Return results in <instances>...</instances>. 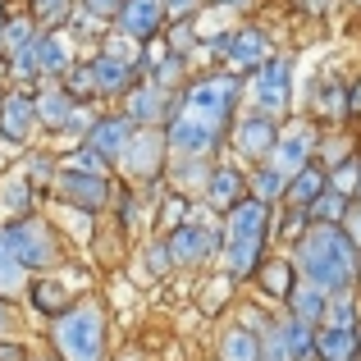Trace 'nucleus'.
Listing matches in <instances>:
<instances>
[{
	"label": "nucleus",
	"instance_id": "4468645a",
	"mask_svg": "<svg viewBox=\"0 0 361 361\" xmlns=\"http://www.w3.org/2000/svg\"><path fill=\"white\" fill-rule=\"evenodd\" d=\"M274 137H279V128H274L270 115H247V119H238V128H233V147H238V156H247V160L270 156Z\"/></svg>",
	"mask_w": 361,
	"mask_h": 361
},
{
	"label": "nucleus",
	"instance_id": "39448f33",
	"mask_svg": "<svg viewBox=\"0 0 361 361\" xmlns=\"http://www.w3.org/2000/svg\"><path fill=\"white\" fill-rule=\"evenodd\" d=\"M0 243H5V252L14 256L23 270H46V265L60 261V252H55V238L51 229H46L37 215H23V220H9L5 229H0Z\"/></svg>",
	"mask_w": 361,
	"mask_h": 361
},
{
	"label": "nucleus",
	"instance_id": "58836bf2",
	"mask_svg": "<svg viewBox=\"0 0 361 361\" xmlns=\"http://www.w3.org/2000/svg\"><path fill=\"white\" fill-rule=\"evenodd\" d=\"M64 82H69V92H64L69 101H87V97H97V92H92L87 69H64Z\"/></svg>",
	"mask_w": 361,
	"mask_h": 361
},
{
	"label": "nucleus",
	"instance_id": "473e14b6",
	"mask_svg": "<svg viewBox=\"0 0 361 361\" xmlns=\"http://www.w3.org/2000/svg\"><path fill=\"white\" fill-rule=\"evenodd\" d=\"M37 42V23H27V18H5V51H23V46Z\"/></svg>",
	"mask_w": 361,
	"mask_h": 361
},
{
	"label": "nucleus",
	"instance_id": "6ab92c4d",
	"mask_svg": "<svg viewBox=\"0 0 361 361\" xmlns=\"http://www.w3.org/2000/svg\"><path fill=\"white\" fill-rule=\"evenodd\" d=\"M256 283H261L265 298H283V302H288V293L298 288V265L283 261V256H274V261L256 265Z\"/></svg>",
	"mask_w": 361,
	"mask_h": 361
},
{
	"label": "nucleus",
	"instance_id": "ddd939ff",
	"mask_svg": "<svg viewBox=\"0 0 361 361\" xmlns=\"http://www.w3.org/2000/svg\"><path fill=\"white\" fill-rule=\"evenodd\" d=\"M55 188H60V197H64V202L82 206V211H101V206L110 202L106 174H78V169H64V174L55 178Z\"/></svg>",
	"mask_w": 361,
	"mask_h": 361
},
{
	"label": "nucleus",
	"instance_id": "3c124183",
	"mask_svg": "<svg viewBox=\"0 0 361 361\" xmlns=\"http://www.w3.org/2000/svg\"><path fill=\"white\" fill-rule=\"evenodd\" d=\"M353 197L361 202V160H357V188H353Z\"/></svg>",
	"mask_w": 361,
	"mask_h": 361
},
{
	"label": "nucleus",
	"instance_id": "c756f323",
	"mask_svg": "<svg viewBox=\"0 0 361 361\" xmlns=\"http://www.w3.org/2000/svg\"><path fill=\"white\" fill-rule=\"evenodd\" d=\"M283 188H288V178H283L274 165L256 169V178H252V197L256 202H274V197H283Z\"/></svg>",
	"mask_w": 361,
	"mask_h": 361
},
{
	"label": "nucleus",
	"instance_id": "1a4fd4ad",
	"mask_svg": "<svg viewBox=\"0 0 361 361\" xmlns=\"http://www.w3.org/2000/svg\"><path fill=\"white\" fill-rule=\"evenodd\" d=\"M288 97H293V64L270 55L256 69V106H261V115H279V110H288Z\"/></svg>",
	"mask_w": 361,
	"mask_h": 361
},
{
	"label": "nucleus",
	"instance_id": "4c0bfd02",
	"mask_svg": "<svg viewBox=\"0 0 361 361\" xmlns=\"http://www.w3.org/2000/svg\"><path fill=\"white\" fill-rule=\"evenodd\" d=\"M316 110L320 115H338V110H343V87H338V82L316 87Z\"/></svg>",
	"mask_w": 361,
	"mask_h": 361
},
{
	"label": "nucleus",
	"instance_id": "f8f14e48",
	"mask_svg": "<svg viewBox=\"0 0 361 361\" xmlns=\"http://www.w3.org/2000/svg\"><path fill=\"white\" fill-rule=\"evenodd\" d=\"M87 78H92V92H97V97H115V92H128L133 82H137V64L106 51L87 64Z\"/></svg>",
	"mask_w": 361,
	"mask_h": 361
},
{
	"label": "nucleus",
	"instance_id": "c03bdc74",
	"mask_svg": "<svg viewBox=\"0 0 361 361\" xmlns=\"http://www.w3.org/2000/svg\"><path fill=\"white\" fill-rule=\"evenodd\" d=\"M27 197H32V188L23 192V188H18V178H9V188H5V202L14 206V211H23V206H27Z\"/></svg>",
	"mask_w": 361,
	"mask_h": 361
},
{
	"label": "nucleus",
	"instance_id": "aec40b11",
	"mask_svg": "<svg viewBox=\"0 0 361 361\" xmlns=\"http://www.w3.org/2000/svg\"><path fill=\"white\" fill-rule=\"evenodd\" d=\"M243 174L233 165H220V169H211L206 174V197H211V206L215 211H229L233 202H243Z\"/></svg>",
	"mask_w": 361,
	"mask_h": 361
},
{
	"label": "nucleus",
	"instance_id": "c9c22d12",
	"mask_svg": "<svg viewBox=\"0 0 361 361\" xmlns=\"http://www.w3.org/2000/svg\"><path fill=\"white\" fill-rule=\"evenodd\" d=\"M338 233H343V238L353 243V247H361V202H357V197H353V202H348L343 220H338Z\"/></svg>",
	"mask_w": 361,
	"mask_h": 361
},
{
	"label": "nucleus",
	"instance_id": "a211bd4d",
	"mask_svg": "<svg viewBox=\"0 0 361 361\" xmlns=\"http://www.w3.org/2000/svg\"><path fill=\"white\" fill-rule=\"evenodd\" d=\"M169 106V92L156 87V82H142V87H128V123H156Z\"/></svg>",
	"mask_w": 361,
	"mask_h": 361
},
{
	"label": "nucleus",
	"instance_id": "f704fd0d",
	"mask_svg": "<svg viewBox=\"0 0 361 361\" xmlns=\"http://www.w3.org/2000/svg\"><path fill=\"white\" fill-rule=\"evenodd\" d=\"M9 64H14V78H37V42L23 46V51H9Z\"/></svg>",
	"mask_w": 361,
	"mask_h": 361
},
{
	"label": "nucleus",
	"instance_id": "f257e3e1",
	"mask_svg": "<svg viewBox=\"0 0 361 361\" xmlns=\"http://www.w3.org/2000/svg\"><path fill=\"white\" fill-rule=\"evenodd\" d=\"M298 270L320 293H343L357 274V247L338 233V224H311L298 243Z\"/></svg>",
	"mask_w": 361,
	"mask_h": 361
},
{
	"label": "nucleus",
	"instance_id": "5701e85b",
	"mask_svg": "<svg viewBox=\"0 0 361 361\" xmlns=\"http://www.w3.org/2000/svg\"><path fill=\"white\" fill-rule=\"evenodd\" d=\"M220 361H261V343L247 325H229L220 334Z\"/></svg>",
	"mask_w": 361,
	"mask_h": 361
},
{
	"label": "nucleus",
	"instance_id": "f03ea898",
	"mask_svg": "<svg viewBox=\"0 0 361 361\" xmlns=\"http://www.w3.org/2000/svg\"><path fill=\"white\" fill-rule=\"evenodd\" d=\"M265 233H270V211H265V202L243 197V202L229 206L224 238H220L224 274H229V279H247V274H256V265H261V256H265Z\"/></svg>",
	"mask_w": 361,
	"mask_h": 361
},
{
	"label": "nucleus",
	"instance_id": "393cba45",
	"mask_svg": "<svg viewBox=\"0 0 361 361\" xmlns=\"http://www.w3.org/2000/svg\"><path fill=\"white\" fill-rule=\"evenodd\" d=\"M288 307H293V320H302V325H320V316H325V293H320L316 283H302V288L288 293Z\"/></svg>",
	"mask_w": 361,
	"mask_h": 361
},
{
	"label": "nucleus",
	"instance_id": "dca6fc26",
	"mask_svg": "<svg viewBox=\"0 0 361 361\" xmlns=\"http://www.w3.org/2000/svg\"><path fill=\"white\" fill-rule=\"evenodd\" d=\"M128 137H133V123L123 119V115H115V119H92L87 142H82V147L97 151L101 160H119V151L128 147Z\"/></svg>",
	"mask_w": 361,
	"mask_h": 361
},
{
	"label": "nucleus",
	"instance_id": "a878e982",
	"mask_svg": "<svg viewBox=\"0 0 361 361\" xmlns=\"http://www.w3.org/2000/svg\"><path fill=\"white\" fill-rule=\"evenodd\" d=\"M320 325L329 329H357V298L353 293H334V298H325V316H320Z\"/></svg>",
	"mask_w": 361,
	"mask_h": 361
},
{
	"label": "nucleus",
	"instance_id": "423d86ee",
	"mask_svg": "<svg viewBox=\"0 0 361 361\" xmlns=\"http://www.w3.org/2000/svg\"><path fill=\"white\" fill-rule=\"evenodd\" d=\"M165 252H169V261H178V265H202V261H211V256L220 252V233H215L211 224L183 220V224L169 229Z\"/></svg>",
	"mask_w": 361,
	"mask_h": 361
},
{
	"label": "nucleus",
	"instance_id": "0eeeda50",
	"mask_svg": "<svg viewBox=\"0 0 361 361\" xmlns=\"http://www.w3.org/2000/svg\"><path fill=\"white\" fill-rule=\"evenodd\" d=\"M211 51L224 55L233 73H252V69H261V64L270 60V42H265V32H256V27H238V32L215 37Z\"/></svg>",
	"mask_w": 361,
	"mask_h": 361
},
{
	"label": "nucleus",
	"instance_id": "7ed1b4c3",
	"mask_svg": "<svg viewBox=\"0 0 361 361\" xmlns=\"http://www.w3.org/2000/svg\"><path fill=\"white\" fill-rule=\"evenodd\" d=\"M55 348L64 353V361H101L106 357V316L92 302L64 307L55 316Z\"/></svg>",
	"mask_w": 361,
	"mask_h": 361
},
{
	"label": "nucleus",
	"instance_id": "cd10ccee",
	"mask_svg": "<svg viewBox=\"0 0 361 361\" xmlns=\"http://www.w3.org/2000/svg\"><path fill=\"white\" fill-rule=\"evenodd\" d=\"M37 69L42 73L69 69V46H64V37H37Z\"/></svg>",
	"mask_w": 361,
	"mask_h": 361
},
{
	"label": "nucleus",
	"instance_id": "bb28decb",
	"mask_svg": "<svg viewBox=\"0 0 361 361\" xmlns=\"http://www.w3.org/2000/svg\"><path fill=\"white\" fill-rule=\"evenodd\" d=\"M283 348H288V361H307L316 353V325L288 320V325H283Z\"/></svg>",
	"mask_w": 361,
	"mask_h": 361
},
{
	"label": "nucleus",
	"instance_id": "2f4dec72",
	"mask_svg": "<svg viewBox=\"0 0 361 361\" xmlns=\"http://www.w3.org/2000/svg\"><path fill=\"white\" fill-rule=\"evenodd\" d=\"M32 307L46 311V316H60V311L69 307V293H64L60 283H37L32 288Z\"/></svg>",
	"mask_w": 361,
	"mask_h": 361
},
{
	"label": "nucleus",
	"instance_id": "2eb2a0df",
	"mask_svg": "<svg viewBox=\"0 0 361 361\" xmlns=\"http://www.w3.org/2000/svg\"><path fill=\"white\" fill-rule=\"evenodd\" d=\"M119 160L133 178H156L160 160H165V147H160V137L147 128V133H137V137H128V147L119 151Z\"/></svg>",
	"mask_w": 361,
	"mask_h": 361
},
{
	"label": "nucleus",
	"instance_id": "ea45409f",
	"mask_svg": "<svg viewBox=\"0 0 361 361\" xmlns=\"http://www.w3.org/2000/svg\"><path fill=\"white\" fill-rule=\"evenodd\" d=\"M224 293H229V274H220L215 283H206V288H202V307L206 311H220L224 307Z\"/></svg>",
	"mask_w": 361,
	"mask_h": 361
},
{
	"label": "nucleus",
	"instance_id": "a18cd8bd",
	"mask_svg": "<svg viewBox=\"0 0 361 361\" xmlns=\"http://www.w3.org/2000/svg\"><path fill=\"white\" fill-rule=\"evenodd\" d=\"M329 160H334V165L353 160V156H348V137H329Z\"/></svg>",
	"mask_w": 361,
	"mask_h": 361
},
{
	"label": "nucleus",
	"instance_id": "b1692460",
	"mask_svg": "<svg viewBox=\"0 0 361 361\" xmlns=\"http://www.w3.org/2000/svg\"><path fill=\"white\" fill-rule=\"evenodd\" d=\"M78 110V101H69L60 87H51V92H42V97L32 101V115L46 123V128H64L69 123V115Z\"/></svg>",
	"mask_w": 361,
	"mask_h": 361
},
{
	"label": "nucleus",
	"instance_id": "a19ab883",
	"mask_svg": "<svg viewBox=\"0 0 361 361\" xmlns=\"http://www.w3.org/2000/svg\"><path fill=\"white\" fill-rule=\"evenodd\" d=\"M119 5H123V0H82V14H92L97 23H106V18L119 14Z\"/></svg>",
	"mask_w": 361,
	"mask_h": 361
},
{
	"label": "nucleus",
	"instance_id": "09e8293b",
	"mask_svg": "<svg viewBox=\"0 0 361 361\" xmlns=\"http://www.w3.org/2000/svg\"><path fill=\"white\" fill-rule=\"evenodd\" d=\"M5 329H9V302L0 298V334H5Z\"/></svg>",
	"mask_w": 361,
	"mask_h": 361
},
{
	"label": "nucleus",
	"instance_id": "37998d69",
	"mask_svg": "<svg viewBox=\"0 0 361 361\" xmlns=\"http://www.w3.org/2000/svg\"><path fill=\"white\" fill-rule=\"evenodd\" d=\"M160 9H165V18H188L197 9V0H160Z\"/></svg>",
	"mask_w": 361,
	"mask_h": 361
},
{
	"label": "nucleus",
	"instance_id": "6e6552de",
	"mask_svg": "<svg viewBox=\"0 0 361 361\" xmlns=\"http://www.w3.org/2000/svg\"><path fill=\"white\" fill-rule=\"evenodd\" d=\"M320 142H316V128H311L307 119H298V123H288L283 128V137H274V151H270V165L279 169L283 178H293L302 165H311V151H316Z\"/></svg>",
	"mask_w": 361,
	"mask_h": 361
},
{
	"label": "nucleus",
	"instance_id": "f3484780",
	"mask_svg": "<svg viewBox=\"0 0 361 361\" xmlns=\"http://www.w3.org/2000/svg\"><path fill=\"white\" fill-rule=\"evenodd\" d=\"M32 97L27 92H9V97H0V133H5L9 142H27V133H32Z\"/></svg>",
	"mask_w": 361,
	"mask_h": 361
},
{
	"label": "nucleus",
	"instance_id": "79ce46f5",
	"mask_svg": "<svg viewBox=\"0 0 361 361\" xmlns=\"http://www.w3.org/2000/svg\"><path fill=\"white\" fill-rule=\"evenodd\" d=\"M160 220H165L169 229H174V224H183V220H188V197H169L165 211H160Z\"/></svg>",
	"mask_w": 361,
	"mask_h": 361
},
{
	"label": "nucleus",
	"instance_id": "603ef678",
	"mask_svg": "<svg viewBox=\"0 0 361 361\" xmlns=\"http://www.w3.org/2000/svg\"><path fill=\"white\" fill-rule=\"evenodd\" d=\"M220 5H229V9H238V5H252V0H220Z\"/></svg>",
	"mask_w": 361,
	"mask_h": 361
},
{
	"label": "nucleus",
	"instance_id": "9d476101",
	"mask_svg": "<svg viewBox=\"0 0 361 361\" xmlns=\"http://www.w3.org/2000/svg\"><path fill=\"white\" fill-rule=\"evenodd\" d=\"M115 23H119V37H128L133 46H142V42H151V37L160 32L165 9H160V0H123Z\"/></svg>",
	"mask_w": 361,
	"mask_h": 361
},
{
	"label": "nucleus",
	"instance_id": "4be33fe9",
	"mask_svg": "<svg viewBox=\"0 0 361 361\" xmlns=\"http://www.w3.org/2000/svg\"><path fill=\"white\" fill-rule=\"evenodd\" d=\"M325 188H329L325 183V165H302L298 174L288 178V188H283V192H288L293 206H311L320 192H325Z\"/></svg>",
	"mask_w": 361,
	"mask_h": 361
},
{
	"label": "nucleus",
	"instance_id": "8fccbe9b",
	"mask_svg": "<svg viewBox=\"0 0 361 361\" xmlns=\"http://www.w3.org/2000/svg\"><path fill=\"white\" fill-rule=\"evenodd\" d=\"M348 110H353V115H361V87L353 92V97H348Z\"/></svg>",
	"mask_w": 361,
	"mask_h": 361
},
{
	"label": "nucleus",
	"instance_id": "72a5a7b5",
	"mask_svg": "<svg viewBox=\"0 0 361 361\" xmlns=\"http://www.w3.org/2000/svg\"><path fill=\"white\" fill-rule=\"evenodd\" d=\"M73 0H32V18L37 23H69Z\"/></svg>",
	"mask_w": 361,
	"mask_h": 361
},
{
	"label": "nucleus",
	"instance_id": "9b49d317",
	"mask_svg": "<svg viewBox=\"0 0 361 361\" xmlns=\"http://www.w3.org/2000/svg\"><path fill=\"white\" fill-rule=\"evenodd\" d=\"M165 142H169L165 151H174V156H183V160H197V156H206V151L220 142V133H211L206 123H197L188 115H174L169 128H165Z\"/></svg>",
	"mask_w": 361,
	"mask_h": 361
},
{
	"label": "nucleus",
	"instance_id": "de8ad7c7",
	"mask_svg": "<svg viewBox=\"0 0 361 361\" xmlns=\"http://www.w3.org/2000/svg\"><path fill=\"white\" fill-rule=\"evenodd\" d=\"M0 361H27V353L14 348V343H0Z\"/></svg>",
	"mask_w": 361,
	"mask_h": 361
},
{
	"label": "nucleus",
	"instance_id": "49530a36",
	"mask_svg": "<svg viewBox=\"0 0 361 361\" xmlns=\"http://www.w3.org/2000/svg\"><path fill=\"white\" fill-rule=\"evenodd\" d=\"M165 265H169V252H165V243H160V247H151V270H165Z\"/></svg>",
	"mask_w": 361,
	"mask_h": 361
},
{
	"label": "nucleus",
	"instance_id": "412c9836",
	"mask_svg": "<svg viewBox=\"0 0 361 361\" xmlns=\"http://www.w3.org/2000/svg\"><path fill=\"white\" fill-rule=\"evenodd\" d=\"M316 357L320 361H353L357 357V329H316Z\"/></svg>",
	"mask_w": 361,
	"mask_h": 361
},
{
	"label": "nucleus",
	"instance_id": "c85d7f7f",
	"mask_svg": "<svg viewBox=\"0 0 361 361\" xmlns=\"http://www.w3.org/2000/svg\"><path fill=\"white\" fill-rule=\"evenodd\" d=\"M23 274H27V270H23V265H18L9 252H5V243H0V298H5V302H9V298H18V293L27 288Z\"/></svg>",
	"mask_w": 361,
	"mask_h": 361
},
{
	"label": "nucleus",
	"instance_id": "7c9ffc66",
	"mask_svg": "<svg viewBox=\"0 0 361 361\" xmlns=\"http://www.w3.org/2000/svg\"><path fill=\"white\" fill-rule=\"evenodd\" d=\"M307 211L316 215V224H338V220H343V211H348V197H338V192H329V188H325Z\"/></svg>",
	"mask_w": 361,
	"mask_h": 361
},
{
	"label": "nucleus",
	"instance_id": "864d4df0",
	"mask_svg": "<svg viewBox=\"0 0 361 361\" xmlns=\"http://www.w3.org/2000/svg\"><path fill=\"white\" fill-rule=\"evenodd\" d=\"M0 42H5V18H0Z\"/></svg>",
	"mask_w": 361,
	"mask_h": 361
},
{
	"label": "nucleus",
	"instance_id": "5fc2aeb1",
	"mask_svg": "<svg viewBox=\"0 0 361 361\" xmlns=\"http://www.w3.org/2000/svg\"><path fill=\"white\" fill-rule=\"evenodd\" d=\"M353 361H361V357H353Z\"/></svg>",
	"mask_w": 361,
	"mask_h": 361
},
{
	"label": "nucleus",
	"instance_id": "e433bc0d",
	"mask_svg": "<svg viewBox=\"0 0 361 361\" xmlns=\"http://www.w3.org/2000/svg\"><path fill=\"white\" fill-rule=\"evenodd\" d=\"M64 169H78V174H106V160H101L97 151L78 147V151H73V156H69V165H64Z\"/></svg>",
	"mask_w": 361,
	"mask_h": 361
},
{
	"label": "nucleus",
	"instance_id": "20e7f679",
	"mask_svg": "<svg viewBox=\"0 0 361 361\" xmlns=\"http://www.w3.org/2000/svg\"><path fill=\"white\" fill-rule=\"evenodd\" d=\"M233 101H238V78H233V73H211V78H202V82L188 87L178 115H188V119L206 123L211 133H220L224 123H229V115H233Z\"/></svg>",
	"mask_w": 361,
	"mask_h": 361
}]
</instances>
